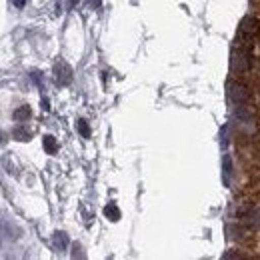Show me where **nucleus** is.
I'll use <instances>...</instances> for the list:
<instances>
[{
    "label": "nucleus",
    "mask_w": 260,
    "mask_h": 260,
    "mask_svg": "<svg viewBox=\"0 0 260 260\" xmlns=\"http://www.w3.org/2000/svg\"><path fill=\"white\" fill-rule=\"evenodd\" d=\"M260 40V18L254 14H248L242 18L240 26H238V34H236V46H244L254 50V46Z\"/></svg>",
    "instance_id": "f257e3e1"
},
{
    "label": "nucleus",
    "mask_w": 260,
    "mask_h": 260,
    "mask_svg": "<svg viewBox=\"0 0 260 260\" xmlns=\"http://www.w3.org/2000/svg\"><path fill=\"white\" fill-rule=\"evenodd\" d=\"M252 50L250 48H244V46H236L232 48V54H230V72L234 78H242L246 76L250 70H252Z\"/></svg>",
    "instance_id": "f03ea898"
},
{
    "label": "nucleus",
    "mask_w": 260,
    "mask_h": 260,
    "mask_svg": "<svg viewBox=\"0 0 260 260\" xmlns=\"http://www.w3.org/2000/svg\"><path fill=\"white\" fill-rule=\"evenodd\" d=\"M228 98H230L236 106L248 104V102L252 100V88H250L242 78H234V80H230V84H228Z\"/></svg>",
    "instance_id": "7ed1b4c3"
},
{
    "label": "nucleus",
    "mask_w": 260,
    "mask_h": 260,
    "mask_svg": "<svg viewBox=\"0 0 260 260\" xmlns=\"http://www.w3.org/2000/svg\"><path fill=\"white\" fill-rule=\"evenodd\" d=\"M240 218H242V224L246 228H250L252 232H254V230H260V206L248 208Z\"/></svg>",
    "instance_id": "20e7f679"
},
{
    "label": "nucleus",
    "mask_w": 260,
    "mask_h": 260,
    "mask_svg": "<svg viewBox=\"0 0 260 260\" xmlns=\"http://www.w3.org/2000/svg\"><path fill=\"white\" fill-rule=\"evenodd\" d=\"M104 212H106V216H108L110 220H118V218H120V212H118V208H116L114 204L106 206V208H104Z\"/></svg>",
    "instance_id": "39448f33"
},
{
    "label": "nucleus",
    "mask_w": 260,
    "mask_h": 260,
    "mask_svg": "<svg viewBox=\"0 0 260 260\" xmlns=\"http://www.w3.org/2000/svg\"><path fill=\"white\" fill-rule=\"evenodd\" d=\"M44 148L46 152H56V142L52 136H44Z\"/></svg>",
    "instance_id": "423d86ee"
},
{
    "label": "nucleus",
    "mask_w": 260,
    "mask_h": 260,
    "mask_svg": "<svg viewBox=\"0 0 260 260\" xmlns=\"http://www.w3.org/2000/svg\"><path fill=\"white\" fill-rule=\"evenodd\" d=\"M78 130H80V134H82L84 138H88V136H90V130H88V126H86V122H84V120H80V122H78Z\"/></svg>",
    "instance_id": "0eeeda50"
},
{
    "label": "nucleus",
    "mask_w": 260,
    "mask_h": 260,
    "mask_svg": "<svg viewBox=\"0 0 260 260\" xmlns=\"http://www.w3.org/2000/svg\"><path fill=\"white\" fill-rule=\"evenodd\" d=\"M252 96L256 98V102H258V106H260V82H258V88H256V92H252Z\"/></svg>",
    "instance_id": "6e6552de"
},
{
    "label": "nucleus",
    "mask_w": 260,
    "mask_h": 260,
    "mask_svg": "<svg viewBox=\"0 0 260 260\" xmlns=\"http://www.w3.org/2000/svg\"><path fill=\"white\" fill-rule=\"evenodd\" d=\"M258 42H260V40H258Z\"/></svg>",
    "instance_id": "1a4fd4ad"
}]
</instances>
